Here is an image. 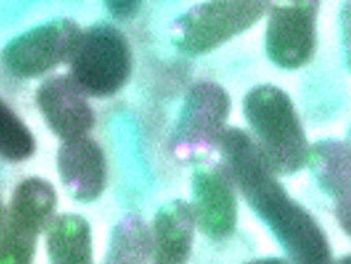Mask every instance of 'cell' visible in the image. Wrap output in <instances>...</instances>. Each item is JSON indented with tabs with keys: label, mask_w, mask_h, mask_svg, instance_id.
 Masks as SVG:
<instances>
[{
	"label": "cell",
	"mask_w": 351,
	"mask_h": 264,
	"mask_svg": "<svg viewBox=\"0 0 351 264\" xmlns=\"http://www.w3.org/2000/svg\"><path fill=\"white\" fill-rule=\"evenodd\" d=\"M336 264H351V254H346V256L339 257V259L336 261Z\"/></svg>",
	"instance_id": "21"
},
{
	"label": "cell",
	"mask_w": 351,
	"mask_h": 264,
	"mask_svg": "<svg viewBox=\"0 0 351 264\" xmlns=\"http://www.w3.org/2000/svg\"><path fill=\"white\" fill-rule=\"evenodd\" d=\"M344 143H346L348 148L351 149V127H350V130H348V134H346V139H344Z\"/></svg>",
	"instance_id": "22"
},
{
	"label": "cell",
	"mask_w": 351,
	"mask_h": 264,
	"mask_svg": "<svg viewBox=\"0 0 351 264\" xmlns=\"http://www.w3.org/2000/svg\"><path fill=\"white\" fill-rule=\"evenodd\" d=\"M334 216H336V221L341 230L351 239V202L334 205Z\"/></svg>",
	"instance_id": "19"
},
{
	"label": "cell",
	"mask_w": 351,
	"mask_h": 264,
	"mask_svg": "<svg viewBox=\"0 0 351 264\" xmlns=\"http://www.w3.org/2000/svg\"><path fill=\"white\" fill-rule=\"evenodd\" d=\"M53 184L42 178L18 182L0 219V264H34L37 239L47 231L56 213Z\"/></svg>",
	"instance_id": "5"
},
{
	"label": "cell",
	"mask_w": 351,
	"mask_h": 264,
	"mask_svg": "<svg viewBox=\"0 0 351 264\" xmlns=\"http://www.w3.org/2000/svg\"><path fill=\"white\" fill-rule=\"evenodd\" d=\"M197 228L190 202L176 198L162 205L152 223L155 264H186Z\"/></svg>",
	"instance_id": "12"
},
{
	"label": "cell",
	"mask_w": 351,
	"mask_h": 264,
	"mask_svg": "<svg viewBox=\"0 0 351 264\" xmlns=\"http://www.w3.org/2000/svg\"><path fill=\"white\" fill-rule=\"evenodd\" d=\"M106 8L115 18L128 19L139 11L141 4L139 2H106Z\"/></svg>",
	"instance_id": "18"
},
{
	"label": "cell",
	"mask_w": 351,
	"mask_h": 264,
	"mask_svg": "<svg viewBox=\"0 0 351 264\" xmlns=\"http://www.w3.org/2000/svg\"><path fill=\"white\" fill-rule=\"evenodd\" d=\"M221 162L232 172L250 211L280 243L291 264H336L327 233L287 193L247 130L228 127L219 145Z\"/></svg>",
	"instance_id": "1"
},
{
	"label": "cell",
	"mask_w": 351,
	"mask_h": 264,
	"mask_svg": "<svg viewBox=\"0 0 351 264\" xmlns=\"http://www.w3.org/2000/svg\"><path fill=\"white\" fill-rule=\"evenodd\" d=\"M318 2L269 4L265 32L266 56L282 70H298L317 51Z\"/></svg>",
	"instance_id": "8"
},
{
	"label": "cell",
	"mask_w": 351,
	"mask_h": 264,
	"mask_svg": "<svg viewBox=\"0 0 351 264\" xmlns=\"http://www.w3.org/2000/svg\"><path fill=\"white\" fill-rule=\"evenodd\" d=\"M37 149L35 136L5 101L0 103V155L5 162L18 164L32 158Z\"/></svg>",
	"instance_id": "16"
},
{
	"label": "cell",
	"mask_w": 351,
	"mask_h": 264,
	"mask_svg": "<svg viewBox=\"0 0 351 264\" xmlns=\"http://www.w3.org/2000/svg\"><path fill=\"white\" fill-rule=\"evenodd\" d=\"M243 264H291L287 259L284 257H261V259H252L249 263Z\"/></svg>",
	"instance_id": "20"
},
{
	"label": "cell",
	"mask_w": 351,
	"mask_h": 264,
	"mask_svg": "<svg viewBox=\"0 0 351 264\" xmlns=\"http://www.w3.org/2000/svg\"><path fill=\"white\" fill-rule=\"evenodd\" d=\"M35 103L51 132L61 141L86 138L96 123L87 94L70 75L45 78L35 93Z\"/></svg>",
	"instance_id": "10"
},
{
	"label": "cell",
	"mask_w": 351,
	"mask_h": 264,
	"mask_svg": "<svg viewBox=\"0 0 351 264\" xmlns=\"http://www.w3.org/2000/svg\"><path fill=\"white\" fill-rule=\"evenodd\" d=\"M308 167L334 204L351 202V149L344 141L322 139L310 146Z\"/></svg>",
	"instance_id": "13"
},
{
	"label": "cell",
	"mask_w": 351,
	"mask_h": 264,
	"mask_svg": "<svg viewBox=\"0 0 351 264\" xmlns=\"http://www.w3.org/2000/svg\"><path fill=\"white\" fill-rule=\"evenodd\" d=\"M339 25H341V42H343L344 61L351 71V2L343 4L339 12Z\"/></svg>",
	"instance_id": "17"
},
{
	"label": "cell",
	"mask_w": 351,
	"mask_h": 264,
	"mask_svg": "<svg viewBox=\"0 0 351 264\" xmlns=\"http://www.w3.org/2000/svg\"><path fill=\"white\" fill-rule=\"evenodd\" d=\"M68 67V75L87 96L110 97L131 78V44L117 26L96 23L82 32Z\"/></svg>",
	"instance_id": "4"
},
{
	"label": "cell",
	"mask_w": 351,
	"mask_h": 264,
	"mask_svg": "<svg viewBox=\"0 0 351 264\" xmlns=\"http://www.w3.org/2000/svg\"><path fill=\"white\" fill-rule=\"evenodd\" d=\"M73 19L58 18L18 35L2 49L5 70L18 78H35L70 63L82 35Z\"/></svg>",
	"instance_id": "7"
},
{
	"label": "cell",
	"mask_w": 351,
	"mask_h": 264,
	"mask_svg": "<svg viewBox=\"0 0 351 264\" xmlns=\"http://www.w3.org/2000/svg\"><path fill=\"white\" fill-rule=\"evenodd\" d=\"M243 117L271 171L292 176L306 167L310 143L291 96L273 84L256 86L243 97Z\"/></svg>",
	"instance_id": "2"
},
{
	"label": "cell",
	"mask_w": 351,
	"mask_h": 264,
	"mask_svg": "<svg viewBox=\"0 0 351 264\" xmlns=\"http://www.w3.org/2000/svg\"><path fill=\"white\" fill-rule=\"evenodd\" d=\"M49 264H94L93 233L86 217L60 214L45 231Z\"/></svg>",
	"instance_id": "14"
},
{
	"label": "cell",
	"mask_w": 351,
	"mask_h": 264,
	"mask_svg": "<svg viewBox=\"0 0 351 264\" xmlns=\"http://www.w3.org/2000/svg\"><path fill=\"white\" fill-rule=\"evenodd\" d=\"M191 193L198 230L216 242L230 239L239 224V188L221 158L195 165Z\"/></svg>",
	"instance_id": "9"
},
{
	"label": "cell",
	"mask_w": 351,
	"mask_h": 264,
	"mask_svg": "<svg viewBox=\"0 0 351 264\" xmlns=\"http://www.w3.org/2000/svg\"><path fill=\"white\" fill-rule=\"evenodd\" d=\"M56 164L64 190L73 200L89 204L101 197L108 169L105 152L93 138L86 136L61 143Z\"/></svg>",
	"instance_id": "11"
},
{
	"label": "cell",
	"mask_w": 351,
	"mask_h": 264,
	"mask_svg": "<svg viewBox=\"0 0 351 264\" xmlns=\"http://www.w3.org/2000/svg\"><path fill=\"white\" fill-rule=\"evenodd\" d=\"M101 264H155L152 226L139 216H125L113 226Z\"/></svg>",
	"instance_id": "15"
},
{
	"label": "cell",
	"mask_w": 351,
	"mask_h": 264,
	"mask_svg": "<svg viewBox=\"0 0 351 264\" xmlns=\"http://www.w3.org/2000/svg\"><path fill=\"white\" fill-rule=\"evenodd\" d=\"M266 2H206L172 23V44L184 56H202L243 34L268 11Z\"/></svg>",
	"instance_id": "6"
},
{
	"label": "cell",
	"mask_w": 351,
	"mask_h": 264,
	"mask_svg": "<svg viewBox=\"0 0 351 264\" xmlns=\"http://www.w3.org/2000/svg\"><path fill=\"white\" fill-rule=\"evenodd\" d=\"M230 112L232 99L223 86L210 80L193 84L169 138L172 158L183 165H200L209 160L214 152H219Z\"/></svg>",
	"instance_id": "3"
}]
</instances>
